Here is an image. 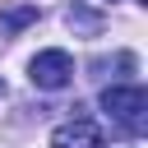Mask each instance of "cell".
Wrapping results in <instances>:
<instances>
[{
    "mask_svg": "<svg viewBox=\"0 0 148 148\" xmlns=\"http://www.w3.org/2000/svg\"><path fill=\"white\" fill-rule=\"evenodd\" d=\"M102 111L134 139V134H143V116H148V92L139 88V83H111V88H102Z\"/></svg>",
    "mask_w": 148,
    "mask_h": 148,
    "instance_id": "obj_1",
    "label": "cell"
},
{
    "mask_svg": "<svg viewBox=\"0 0 148 148\" xmlns=\"http://www.w3.org/2000/svg\"><path fill=\"white\" fill-rule=\"evenodd\" d=\"M28 79H32L37 88H46V92L69 88V83H74V60H69V51H60V46L37 51V56L28 60Z\"/></svg>",
    "mask_w": 148,
    "mask_h": 148,
    "instance_id": "obj_2",
    "label": "cell"
},
{
    "mask_svg": "<svg viewBox=\"0 0 148 148\" xmlns=\"http://www.w3.org/2000/svg\"><path fill=\"white\" fill-rule=\"evenodd\" d=\"M51 148H106V139H102V125L92 116H74V120L51 130Z\"/></svg>",
    "mask_w": 148,
    "mask_h": 148,
    "instance_id": "obj_3",
    "label": "cell"
},
{
    "mask_svg": "<svg viewBox=\"0 0 148 148\" xmlns=\"http://www.w3.org/2000/svg\"><path fill=\"white\" fill-rule=\"evenodd\" d=\"M28 23H37V5H9V9H0V37H18Z\"/></svg>",
    "mask_w": 148,
    "mask_h": 148,
    "instance_id": "obj_4",
    "label": "cell"
},
{
    "mask_svg": "<svg viewBox=\"0 0 148 148\" xmlns=\"http://www.w3.org/2000/svg\"><path fill=\"white\" fill-rule=\"evenodd\" d=\"M69 28H79V32H97V28H102V18H97V14H88V9H69Z\"/></svg>",
    "mask_w": 148,
    "mask_h": 148,
    "instance_id": "obj_5",
    "label": "cell"
},
{
    "mask_svg": "<svg viewBox=\"0 0 148 148\" xmlns=\"http://www.w3.org/2000/svg\"><path fill=\"white\" fill-rule=\"evenodd\" d=\"M134 5H148V0H134Z\"/></svg>",
    "mask_w": 148,
    "mask_h": 148,
    "instance_id": "obj_6",
    "label": "cell"
}]
</instances>
